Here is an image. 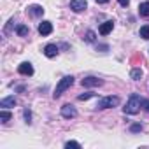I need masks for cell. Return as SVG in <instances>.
Instances as JSON below:
<instances>
[{"label": "cell", "instance_id": "cell-9", "mask_svg": "<svg viewBox=\"0 0 149 149\" xmlns=\"http://www.w3.org/2000/svg\"><path fill=\"white\" fill-rule=\"evenodd\" d=\"M58 51H60V49H58L56 44H47V46L44 47V54H46L47 58H54V56L58 54Z\"/></svg>", "mask_w": 149, "mask_h": 149}, {"label": "cell", "instance_id": "cell-22", "mask_svg": "<svg viewBox=\"0 0 149 149\" xmlns=\"http://www.w3.org/2000/svg\"><path fill=\"white\" fill-rule=\"evenodd\" d=\"M23 114H25V119H26V123H30V119H32V114H30V111H28V109H25V112H23Z\"/></svg>", "mask_w": 149, "mask_h": 149}, {"label": "cell", "instance_id": "cell-2", "mask_svg": "<svg viewBox=\"0 0 149 149\" xmlns=\"http://www.w3.org/2000/svg\"><path fill=\"white\" fill-rule=\"evenodd\" d=\"M72 84H74V77H72V76H65V77L58 83V86H56V90H54L53 97H54V98H60V97L63 95V91H67Z\"/></svg>", "mask_w": 149, "mask_h": 149}, {"label": "cell", "instance_id": "cell-4", "mask_svg": "<svg viewBox=\"0 0 149 149\" xmlns=\"http://www.w3.org/2000/svg\"><path fill=\"white\" fill-rule=\"evenodd\" d=\"M81 84H83L84 88H97V86H102V84H104V81H102V79H98V77L90 76V77H84V79L81 81Z\"/></svg>", "mask_w": 149, "mask_h": 149}, {"label": "cell", "instance_id": "cell-12", "mask_svg": "<svg viewBox=\"0 0 149 149\" xmlns=\"http://www.w3.org/2000/svg\"><path fill=\"white\" fill-rule=\"evenodd\" d=\"M28 13H30V16L39 18V16L44 14V9H42V6H30V7H28Z\"/></svg>", "mask_w": 149, "mask_h": 149}, {"label": "cell", "instance_id": "cell-18", "mask_svg": "<svg viewBox=\"0 0 149 149\" xmlns=\"http://www.w3.org/2000/svg\"><path fill=\"white\" fill-rule=\"evenodd\" d=\"M84 40H86V42H95V32H93V30H88Z\"/></svg>", "mask_w": 149, "mask_h": 149}, {"label": "cell", "instance_id": "cell-20", "mask_svg": "<svg viewBox=\"0 0 149 149\" xmlns=\"http://www.w3.org/2000/svg\"><path fill=\"white\" fill-rule=\"evenodd\" d=\"M130 132H133V133H137V132H142V125H139V123L132 125V126H130Z\"/></svg>", "mask_w": 149, "mask_h": 149}, {"label": "cell", "instance_id": "cell-10", "mask_svg": "<svg viewBox=\"0 0 149 149\" xmlns=\"http://www.w3.org/2000/svg\"><path fill=\"white\" fill-rule=\"evenodd\" d=\"M112 28H114V21H105V23H102L98 32H100V35H107V33L112 32Z\"/></svg>", "mask_w": 149, "mask_h": 149}, {"label": "cell", "instance_id": "cell-25", "mask_svg": "<svg viewBox=\"0 0 149 149\" xmlns=\"http://www.w3.org/2000/svg\"><path fill=\"white\" fill-rule=\"evenodd\" d=\"M98 4H105V2H109V0H97Z\"/></svg>", "mask_w": 149, "mask_h": 149}, {"label": "cell", "instance_id": "cell-14", "mask_svg": "<svg viewBox=\"0 0 149 149\" xmlns=\"http://www.w3.org/2000/svg\"><path fill=\"white\" fill-rule=\"evenodd\" d=\"M28 26H25V25H19V26H16V33L19 35V37H26L28 35Z\"/></svg>", "mask_w": 149, "mask_h": 149}, {"label": "cell", "instance_id": "cell-6", "mask_svg": "<svg viewBox=\"0 0 149 149\" xmlns=\"http://www.w3.org/2000/svg\"><path fill=\"white\" fill-rule=\"evenodd\" d=\"M86 6H88L86 0H70V9L74 13H83L86 9Z\"/></svg>", "mask_w": 149, "mask_h": 149}, {"label": "cell", "instance_id": "cell-21", "mask_svg": "<svg viewBox=\"0 0 149 149\" xmlns=\"http://www.w3.org/2000/svg\"><path fill=\"white\" fill-rule=\"evenodd\" d=\"M91 97H93V93H83V95H79V97H77V100H81V102H83V100H88V98H91Z\"/></svg>", "mask_w": 149, "mask_h": 149}, {"label": "cell", "instance_id": "cell-8", "mask_svg": "<svg viewBox=\"0 0 149 149\" xmlns=\"http://www.w3.org/2000/svg\"><path fill=\"white\" fill-rule=\"evenodd\" d=\"M51 32H53L51 21H42V23L39 25V33H40V35H49Z\"/></svg>", "mask_w": 149, "mask_h": 149}, {"label": "cell", "instance_id": "cell-15", "mask_svg": "<svg viewBox=\"0 0 149 149\" xmlns=\"http://www.w3.org/2000/svg\"><path fill=\"white\" fill-rule=\"evenodd\" d=\"M130 77H132L133 81H139V79L142 77V70H140V68H133V70L130 72Z\"/></svg>", "mask_w": 149, "mask_h": 149}, {"label": "cell", "instance_id": "cell-7", "mask_svg": "<svg viewBox=\"0 0 149 149\" xmlns=\"http://www.w3.org/2000/svg\"><path fill=\"white\" fill-rule=\"evenodd\" d=\"M18 72L21 74V76H32V74H33V67H32V63L23 61V63L18 67Z\"/></svg>", "mask_w": 149, "mask_h": 149}, {"label": "cell", "instance_id": "cell-13", "mask_svg": "<svg viewBox=\"0 0 149 149\" xmlns=\"http://www.w3.org/2000/svg\"><path fill=\"white\" fill-rule=\"evenodd\" d=\"M139 14L144 16V18L149 16V2H142V4L139 6Z\"/></svg>", "mask_w": 149, "mask_h": 149}, {"label": "cell", "instance_id": "cell-1", "mask_svg": "<svg viewBox=\"0 0 149 149\" xmlns=\"http://www.w3.org/2000/svg\"><path fill=\"white\" fill-rule=\"evenodd\" d=\"M140 105H142V98L137 93H132L126 105L123 107V111H125V114H137L140 111Z\"/></svg>", "mask_w": 149, "mask_h": 149}, {"label": "cell", "instance_id": "cell-24", "mask_svg": "<svg viewBox=\"0 0 149 149\" xmlns=\"http://www.w3.org/2000/svg\"><path fill=\"white\" fill-rule=\"evenodd\" d=\"M118 2H119V4H121L123 7H126V6L130 4V0H118Z\"/></svg>", "mask_w": 149, "mask_h": 149}, {"label": "cell", "instance_id": "cell-3", "mask_svg": "<svg viewBox=\"0 0 149 149\" xmlns=\"http://www.w3.org/2000/svg\"><path fill=\"white\" fill-rule=\"evenodd\" d=\"M119 97H104L98 100V109H111V107H118L119 105Z\"/></svg>", "mask_w": 149, "mask_h": 149}, {"label": "cell", "instance_id": "cell-5", "mask_svg": "<svg viewBox=\"0 0 149 149\" xmlns=\"http://www.w3.org/2000/svg\"><path fill=\"white\" fill-rule=\"evenodd\" d=\"M61 116H63L65 119H72V118L77 116V111H76V107H74V105L65 104V105L61 107Z\"/></svg>", "mask_w": 149, "mask_h": 149}, {"label": "cell", "instance_id": "cell-16", "mask_svg": "<svg viewBox=\"0 0 149 149\" xmlns=\"http://www.w3.org/2000/svg\"><path fill=\"white\" fill-rule=\"evenodd\" d=\"M9 119H11V112H9V111H6V109H4V111H2V112H0V121H2V123H7V121H9Z\"/></svg>", "mask_w": 149, "mask_h": 149}, {"label": "cell", "instance_id": "cell-17", "mask_svg": "<svg viewBox=\"0 0 149 149\" xmlns=\"http://www.w3.org/2000/svg\"><path fill=\"white\" fill-rule=\"evenodd\" d=\"M140 37L146 39V40L149 39V25H144V26L140 28Z\"/></svg>", "mask_w": 149, "mask_h": 149}, {"label": "cell", "instance_id": "cell-19", "mask_svg": "<svg viewBox=\"0 0 149 149\" xmlns=\"http://www.w3.org/2000/svg\"><path fill=\"white\" fill-rule=\"evenodd\" d=\"M65 147H76V149H81V144L79 142H74V140H68V142H65Z\"/></svg>", "mask_w": 149, "mask_h": 149}, {"label": "cell", "instance_id": "cell-11", "mask_svg": "<svg viewBox=\"0 0 149 149\" xmlns=\"http://www.w3.org/2000/svg\"><path fill=\"white\" fill-rule=\"evenodd\" d=\"M16 102H18V100H16L14 97H7V98H2V100H0V107L9 109V107H14Z\"/></svg>", "mask_w": 149, "mask_h": 149}, {"label": "cell", "instance_id": "cell-23", "mask_svg": "<svg viewBox=\"0 0 149 149\" xmlns=\"http://www.w3.org/2000/svg\"><path fill=\"white\" fill-rule=\"evenodd\" d=\"M142 105H144V111L149 112V100H142Z\"/></svg>", "mask_w": 149, "mask_h": 149}]
</instances>
